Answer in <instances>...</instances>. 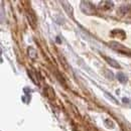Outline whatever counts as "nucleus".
Returning a JSON list of instances; mask_svg holds the SVG:
<instances>
[{"instance_id":"nucleus-1","label":"nucleus","mask_w":131,"mask_h":131,"mask_svg":"<svg viewBox=\"0 0 131 131\" xmlns=\"http://www.w3.org/2000/svg\"><path fill=\"white\" fill-rule=\"evenodd\" d=\"M81 9L85 14H89V15H92V14H95L96 13V10H95V7L94 5L89 2V1H82L81 2Z\"/></svg>"},{"instance_id":"nucleus-2","label":"nucleus","mask_w":131,"mask_h":131,"mask_svg":"<svg viewBox=\"0 0 131 131\" xmlns=\"http://www.w3.org/2000/svg\"><path fill=\"white\" fill-rule=\"evenodd\" d=\"M26 17H27V19H28V22H29V24H30V26L32 27V28H36V17H35V13L33 12L32 9H28L27 10V12H26Z\"/></svg>"},{"instance_id":"nucleus-3","label":"nucleus","mask_w":131,"mask_h":131,"mask_svg":"<svg viewBox=\"0 0 131 131\" xmlns=\"http://www.w3.org/2000/svg\"><path fill=\"white\" fill-rule=\"evenodd\" d=\"M115 34H116V36H118V38H120L121 40H123V39L126 38V33L124 32L122 29H114V30L111 32V35L114 36Z\"/></svg>"},{"instance_id":"nucleus-4","label":"nucleus","mask_w":131,"mask_h":131,"mask_svg":"<svg viewBox=\"0 0 131 131\" xmlns=\"http://www.w3.org/2000/svg\"><path fill=\"white\" fill-rule=\"evenodd\" d=\"M103 58H104V60L107 62V64H109L111 67H113L115 69H120V65H119L115 60L111 59V58H108V57H106V56H103Z\"/></svg>"},{"instance_id":"nucleus-5","label":"nucleus","mask_w":131,"mask_h":131,"mask_svg":"<svg viewBox=\"0 0 131 131\" xmlns=\"http://www.w3.org/2000/svg\"><path fill=\"white\" fill-rule=\"evenodd\" d=\"M45 93L47 95V97L49 99V100H53L54 99V91L51 87H47V89L45 90Z\"/></svg>"},{"instance_id":"nucleus-6","label":"nucleus","mask_w":131,"mask_h":131,"mask_svg":"<svg viewBox=\"0 0 131 131\" xmlns=\"http://www.w3.org/2000/svg\"><path fill=\"white\" fill-rule=\"evenodd\" d=\"M62 4H63L64 8L66 9L67 13H68L71 17H73V8H72V6H71V5H69V3H68V2H66V1H63V2H62Z\"/></svg>"},{"instance_id":"nucleus-7","label":"nucleus","mask_w":131,"mask_h":131,"mask_svg":"<svg viewBox=\"0 0 131 131\" xmlns=\"http://www.w3.org/2000/svg\"><path fill=\"white\" fill-rule=\"evenodd\" d=\"M112 6H113V3L110 1H105V3H104V1L101 2V7L104 9H110V8H112Z\"/></svg>"},{"instance_id":"nucleus-8","label":"nucleus","mask_w":131,"mask_h":131,"mask_svg":"<svg viewBox=\"0 0 131 131\" xmlns=\"http://www.w3.org/2000/svg\"><path fill=\"white\" fill-rule=\"evenodd\" d=\"M28 56L32 59V60H35L36 59V57H37V53H36V50L32 48H29L28 49Z\"/></svg>"},{"instance_id":"nucleus-9","label":"nucleus","mask_w":131,"mask_h":131,"mask_svg":"<svg viewBox=\"0 0 131 131\" xmlns=\"http://www.w3.org/2000/svg\"><path fill=\"white\" fill-rule=\"evenodd\" d=\"M117 79H118L121 83H126V81H127V79H126L125 75H124L123 73H121V72L117 74Z\"/></svg>"},{"instance_id":"nucleus-10","label":"nucleus","mask_w":131,"mask_h":131,"mask_svg":"<svg viewBox=\"0 0 131 131\" xmlns=\"http://www.w3.org/2000/svg\"><path fill=\"white\" fill-rule=\"evenodd\" d=\"M128 9H129V6H128V5H123V6H121V7L119 8V12H120L121 14H124V13L128 12Z\"/></svg>"},{"instance_id":"nucleus-11","label":"nucleus","mask_w":131,"mask_h":131,"mask_svg":"<svg viewBox=\"0 0 131 131\" xmlns=\"http://www.w3.org/2000/svg\"><path fill=\"white\" fill-rule=\"evenodd\" d=\"M105 124H106V126L108 127V128H113L114 127V124H113V122L111 121V120H109V119H107V120H105Z\"/></svg>"},{"instance_id":"nucleus-12","label":"nucleus","mask_w":131,"mask_h":131,"mask_svg":"<svg viewBox=\"0 0 131 131\" xmlns=\"http://www.w3.org/2000/svg\"><path fill=\"white\" fill-rule=\"evenodd\" d=\"M106 96H107V97H108V98H109V99H111V100H112V101L114 102L115 104H117V103H118V102H117V100H116V99H115L114 97H112L111 95H109L108 93H106Z\"/></svg>"},{"instance_id":"nucleus-13","label":"nucleus","mask_w":131,"mask_h":131,"mask_svg":"<svg viewBox=\"0 0 131 131\" xmlns=\"http://www.w3.org/2000/svg\"><path fill=\"white\" fill-rule=\"evenodd\" d=\"M123 101H124L125 103H128V101H129V100H128V99H126V98H123Z\"/></svg>"}]
</instances>
